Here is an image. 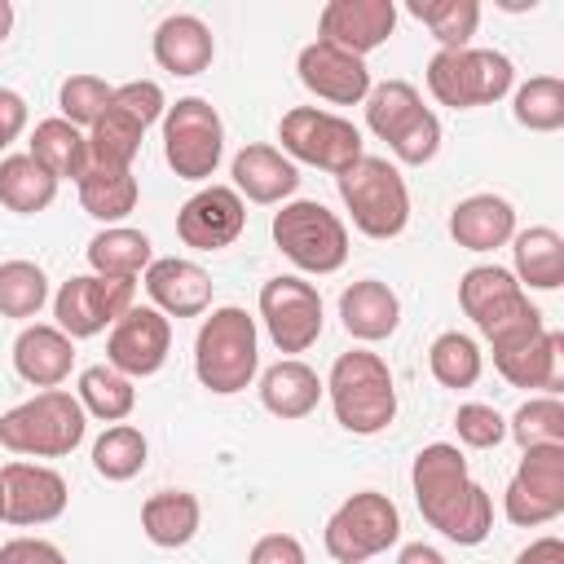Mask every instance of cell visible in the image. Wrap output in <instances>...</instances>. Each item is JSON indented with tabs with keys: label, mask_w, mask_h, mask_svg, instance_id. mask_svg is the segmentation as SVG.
<instances>
[{
	"label": "cell",
	"mask_w": 564,
	"mask_h": 564,
	"mask_svg": "<svg viewBox=\"0 0 564 564\" xmlns=\"http://www.w3.org/2000/svg\"><path fill=\"white\" fill-rule=\"evenodd\" d=\"M366 128L379 141H388L397 163H410V167L432 163L436 150H441V119L423 106L419 88L405 84V79L370 84V93H366Z\"/></svg>",
	"instance_id": "8992f818"
},
{
	"label": "cell",
	"mask_w": 564,
	"mask_h": 564,
	"mask_svg": "<svg viewBox=\"0 0 564 564\" xmlns=\"http://www.w3.org/2000/svg\"><path fill=\"white\" fill-rule=\"evenodd\" d=\"M397 564H449V560L436 546H427V542H405L397 551Z\"/></svg>",
	"instance_id": "681fc988"
},
{
	"label": "cell",
	"mask_w": 564,
	"mask_h": 564,
	"mask_svg": "<svg viewBox=\"0 0 564 564\" xmlns=\"http://www.w3.org/2000/svg\"><path fill=\"white\" fill-rule=\"evenodd\" d=\"M295 70H300V84L313 97L330 101V106H357L370 93V66H366V57H352V53L326 44V40L304 44L300 57H295Z\"/></svg>",
	"instance_id": "ffe728a7"
},
{
	"label": "cell",
	"mask_w": 564,
	"mask_h": 564,
	"mask_svg": "<svg viewBox=\"0 0 564 564\" xmlns=\"http://www.w3.org/2000/svg\"><path fill=\"white\" fill-rule=\"evenodd\" d=\"M145 458H150V441L132 423H110L97 436V445H93V471L106 476V480H115V485L119 480H132L145 467Z\"/></svg>",
	"instance_id": "f35d334b"
},
{
	"label": "cell",
	"mask_w": 564,
	"mask_h": 564,
	"mask_svg": "<svg viewBox=\"0 0 564 564\" xmlns=\"http://www.w3.org/2000/svg\"><path fill=\"white\" fill-rule=\"evenodd\" d=\"M154 62L167 70V75H203L216 57V35L212 26L198 18V13H167L159 26H154Z\"/></svg>",
	"instance_id": "484cf974"
},
{
	"label": "cell",
	"mask_w": 564,
	"mask_h": 564,
	"mask_svg": "<svg viewBox=\"0 0 564 564\" xmlns=\"http://www.w3.org/2000/svg\"><path fill=\"white\" fill-rule=\"evenodd\" d=\"M260 322L278 352H308L322 339V295L295 273H278L260 286Z\"/></svg>",
	"instance_id": "2e32d148"
},
{
	"label": "cell",
	"mask_w": 564,
	"mask_h": 564,
	"mask_svg": "<svg viewBox=\"0 0 564 564\" xmlns=\"http://www.w3.org/2000/svg\"><path fill=\"white\" fill-rule=\"evenodd\" d=\"M132 295H137V282H128V278L75 273L53 295V317H57L53 326L66 330L70 339H93L132 308Z\"/></svg>",
	"instance_id": "9a60e30c"
},
{
	"label": "cell",
	"mask_w": 564,
	"mask_h": 564,
	"mask_svg": "<svg viewBox=\"0 0 564 564\" xmlns=\"http://www.w3.org/2000/svg\"><path fill=\"white\" fill-rule=\"evenodd\" d=\"M48 304V278L35 260H4L0 264V317L26 322Z\"/></svg>",
	"instance_id": "60d3db41"
},
{
	"label": "cell",
	"mask_w": 564,
	"mask_h": 564,
	"mask_svg": "<svg viewBox=\"0 0 564 564\" xmlns=\"http://www.w3.org/2000/svg\"><path fill=\"white\" fill-rule=\"evenodd\" d=\"M454 427H458V441L467 449H494L507 441V419L485 401H463L454 414Z\"/></svg>",
	"instance_id": "ee69618b"
},
{
	"label": "cell",
	"mask_w": 564,
	"mask_h": 564,
	"mask_svg": "<svg viewBox=\"0 0 564 564\" xmlns=\"http://www.w3.org/2000/svg\"><path fill=\"white\" fill-rule=\"evenodd\" d=\"M511 115L529 132H560L564 128V79L560 75H533L516 88Z\"/></svg>",
	"instance_id": "ab89813d"
},
{
	"label": "cell",
	"mask_w": 564,
	"mask_h": 564,
	"mask_svg": "<svg viewBox=\"0 0 564 564\" xmlns=\"http://www.w3.org/2000/svg\"><path fill=\"white\" fill-rule=\"evenodd\" d=\"M516 564H564V542H560L555 533H546V538L529 542V546L516 555Z\"/></svg>",
	"instance_id": "c3c4849f"
},
{
	"label": "cell",
	"mask_w": 564,
	"mask_h": 564,
	"mask_svg": "<svg viewBox=\"0 0 564 564\" xmlns=\"http://www.w3.org/2000/svg\"><path fill=\"white\" fill-rule=\"evenodd\" d=\"M9 31H13V4H9V0H0V44L9 40Z\"/></svg>",
	"instance_id": "f907efd6"
},
{
	"label": "cell",
	"mask_w": 564,
	"mask_h": 564,
	"mask_svg": "<svg viewBox=\"0 0 564 564\" xmlns=\"http://www.w3.org/2000/svg\"><path fill=\"white\" fill-rule=\"evenodd\" d=\"M427 370H432V379L441 383V388H471L476 379H480V370H485V352H480V344L471 339V335H463V330H441L436 339H432V348H427Z\"/></svg>",
	"instance_id": "74e56055"
},
{
	"label": "cell",
	"mask_w": 564,
	"mask_h": 564,
	"mask_svg": "<svg viewBox=\"0 0 564 564\" xmlns=\"http://www.w3.org/2000/svg\"><path fill=\"white\" fill-rule=\"evenodd\" d=\"M247 564H308V555H304L300 538H291V533H264L247 551Z\"/></svg>",
	"instance_id": "f6af8a7d"
},
{
	"label": "cell",
	"mask_w": 564,
	"mask_h": 564,
	"mask_svg": "<svg viewBox=\"0 0 564 564\" xmlns=\"http://www.w3.org/2000/svg\"><path fill=\"white\" fill-rule=\"evenodd\" d=\"M57 198V181L31 159V154H4L0 159V203L18 216H35L44 207H53Z\"/></svg>",
	"instance_id": "e575fe53"
},
{
	"label": "cell",
	"mask_w": 564,
	"mask_h": 564,
	"mask_svg": "<svg viewBox=\"0 0 564 564\" xmlns=\"http://www.w3.org/2000/svg\"><path fill=\"white\" fill-rule=\"evenodd\" d=\"M410 18H419L441 48H471V35L480 26L476 0H405Z\"/></svg>",
	"instance_id": "8d00e7d4"
},
{
	"label": "cell",
	"mask_w": 564,
	"mask_h": 564,
	"mask_svg": "<svg viewBox=\"0 0 564 564\" xmlns=\"http://www.w3.org/2000/svg\"><path fill=\"white\" fill-rule=\"evenodd\" d=\"M278 141H282V154L291 163H308V167H322L330 176H339L344 167H352L366 154L361 128L348 123L344 115L322 110V106L286 110L278 123Z\"/></svg>",
	"instance_id": "4fadbf2b"
},
{
	"label": "cell",
	"mask_w": 564,
	"mask_h": 564,
	"mask_svg": "<svg viewBox=\"0 0 564 564\" xmlns=\"http://www.w3.org/2000/svg\"><path fill=\"white\" fill-rule=\"evenodd\" d=\"M229 176H234V189L238 198L247 203H260V207H273L282 198H291L300 189V167L269 141H251L234 154L229 163Z\"/></svg>",
	"instance_id": "d4e9b609"
},
{
	"label": "cell",
	"mask_w": 564,
	"mask_h": 564,
	"mask_svg": "<svg viewBox=\"0 0 564 564\" xmlns=\"http://www.w3.org/2000/svg\"><path fill=\"white\" fill-rule=\"evenodd\" d=\"M198 524H203V502L189 489H159L141 502V533L163 551L189 546Z\"/></svg>",
	"instance_id": "f546056e"
},
{
	"label": "cell",
	"mask_w": 564,
	"mask_h": 564,
	"mask_svg": "<svg viewBox=\"0 0 564 564\" xmlns=\"http://www.w3.org/2000/svg\"><path fill=\"white\" fill-rule=\"evenodd\" d=\"M502 511L520 529H538L564 516V445L520 449V467L502 489Z\"/></svg>",
	"instance_id": "5bb4252c"
},
{
	"label": "cell",
	"mask_w": 564,
	"mask_h": 564,
	"mask_svg": "<svg viewBox=\"0 0 564 564\" xmlns=\"http://www.w3.org/2000/svg\"><path fill=\"white\" fill-rule=\"evenodd\" d=\"M507 436L520 449L533 445H564V401L560 397H529L511 419H507Z\"/></svg>",
	"instance_id": "b9f144b4"
},
{
	"label": "cell",
	"mask_w": 564,
	"mask_h": 564,
	"mask_svg": "<svg viewBox=\"0 0 564 564\" xmlns=\"http://www.w3.org/2000/svg\"><path fill=\"white\" fill-rule=\"evenodd\" d=\"M167 110V97L154 79H128L110 93L101 119L88 128V163H110V167H132L141 154V137L150 123H159Z\"/></svg>",
	"instance_id": "9c48e42d"
},
{
	"label": "cell",
	"mask_w": 564,
	"mask_h": 564,
	"mask_svg": "<svg viewBox=\"0 0 564 564\" xmlns=\"http://www.w3.org/2000/svg\"><path fill=\"white\" fill-rule=\"evenodd\" d=\"M242 225H247V203L238 198L234 185H203L176 212V234L194 251H220L238 242Z\"/></svg>",
	"instance_id": "d6986e66"
},
{
	"label": "cell",
	"mask_w": 564,
	"mask_h": 564,
	"mask_svg": "<svg viewBox=\"0 0 564 564\" xmlns=\"http://www.w3.org/2000/svg\"><path fill=\"white\" fill-rule=\"evenodd\" d=\"M0 494H4V524H22V529L53 524L70 502L62 471L26 458L0 467Z\"/></svg>",
	"instance_id": "ac0fdd59"
},
{
	"label": "cell",
	"mask_w": 564,
	"mask_h": 564,
	"mask_svg": "<svg viewBox=\"0 0 564 564\" xmlns=\"http://www.w3.org/2000/svg\"><path fill=\"white\" fill-rule=\"evenodd\" d=\"M494 370L511 388H538L542 397H560L564 388V335L542 326L538 335L494 348Z\"/></svg>",
	"instance_id": "7402d4cb"
},
{
	"label": "cell",
	"mask_w": 564,
	"mask_h": 564,
	"mask_svg": "<svg viewBox=\"0 0 564 564\" xmlns=\"http://www.w3.org/2000/svg\"><path fill=\"white\" fill-rule=\"evenodd\" d=\"M449 238L463 251H498L516 238V207L502 194H467L449 212Z\"/></svg>",
	"instance_id": "4316f807"
},
{
	"label": "cell",
	"mask_w": 564,
	"mask_h": 564,
	"mask_svg": "<svg viewBox=\"0 0 564 564\" xmlns=\"http://www.w3.org/2000/svg\"><path fill=\"white\" fill-rule=\"evenodd\" d=\"M397 538H401V511L379 489H361V494L344 498L322 529L326 555L335 564H366V560L383 555L388 546H397Z\"/></svg>",
	"instance_id": "8fae6325"
},
{
	"label": "cell",
	"mask_w": 564,
	"mask_h": 564,
	"mask_svg": "<svg viewBox=\"0 0 564 564\" xmlns=\"http://www.w3.org/2000/svg\"><path fill=\"white\" fill-rule=\"evenodd\" d=\"M141 282H145L150 304L163 317H203L212 308V273L194 260H181V256L150 260Z\"/></svg>",
	"instance_id": "603a6c76"
},
{
	"label": "cell",
	"mask_w": 564,
	"mask_h": 564,
	"mask_svg": "<svg viewBox=\"0 0 564 564\" xmlns=\"http://www.w3.org/2000/svg\"><path fill=\"white\" fill-rule=\"evenodd\" d=\"M410 489L419 516L458 546H480L494 533V498L480 480H471L467 458L449 441H432L410 463Z\"/></svg>",
	"instance_id": "6da1fadb"
},
{
	"label": "cell",
	"mask_w": 564,
	"mask_h": 564,
	"mask_svg": "<svg viewBox=\"0 0 564 564\" xmlns=\"http://www.w3.org/2000/svg\"><path fill=\"white\" fill-rule=\"evenodd\" d=\"M110 84L101 79V75H66L62 79V88H57V106H62V119L66 123H75L79 132L84 128H93L97 119H101V110H106V101H110Z\"/></svg>",
	"instance_id": "7bdbcfd3"
},
{
	"label": "cell",
	"mask_w": 564,
	"mask_h": 564,
	"mask_svg": "<svg viewBox=\"0 0 564 564\" xmlns=\"http://www.w3.org/2000/svg\"><path fill=\"white\" fill-rule=\"evenodd\" d=\"M84 414L101 419V423H123L137 410V388L128 375H119L115 366H84L79 370V388H75Z\"/></svg>",
	"instance_id": "d590c367"
},
{
	"label": "cell",
	"mask_w": 564,
	"mask_h": 564,
	"mask_svg": "<svg viewBox=\"0 0 564 564\" xmlns=\"http://www.w3.org/2000/svg\"><path fill=\"white\" fill-rule=\"evenodd\" d=\"M13 370L31 388H62L75 370V339L53 322H31L13 339Z\"/></svg>",
	"instance_id": "cb8c5ba5"
},
{
	"label": "cell",
	"mask_w": 564,
	"mask_h": 564,
	"mask_svg": "<svg viewBox=\"0 0 564 564\" xmlns=\"http://www.w3.org/2000/svg\"><path fill=\"white\" fill-rule=\"evenodd\" d=\"M339 185V198L352 216V225L375 238V242H388L397 234H405L410 225V189H405V176L397 172V163L379 159V154H361L352 167H344L335 176Z\"/></svg>",
	"instance_id": "52a82bcc"
},
{
	"label": "cell",
	"mask_w": 564,
	"mask_h": 564,
	"mask_svg": "<svg viewBox=\"0 0 564 564\" xmlns=\"http://www.w3.org/2000/svg\"><path fill=\"white\" fill-rule=\"evenodd\" d=\"M163 159L181 181H212L225 159V123L207 97H176L163 110Z\"/></svg>",
	"instance_id": "7c38bea8"
},
{
	"label": "cell",
	"mask_w": 564,
	"mask_h": 564,
	"mask_svg": "<svg viewBox=\"0 0 564 564\" xmlns=\"http://www.w3.org/2000/svg\"><path fill=\"white\" fill-rule=\"evenodd\" d=\"M326 397V383L317 379V370L300 357H282L260 375V405L273 419H308L317 410V401Z\"/></svg>",
	"instance_id": "f1b7e54d"
},
{
	"label": "cell",
	"mask_w": 564,
	"mask_h": 564,
	"mask_svg": "<svg viewBox=\"0 0 564 564\" xmlns=\"http://www.w3.org/2000/svg\"><path fill=\"white\" fill-rule=\"evenodd\" d=\"M75 189H79V207L101 225H119L141 198L132 167H110V163H88Z\"/></svg>",
	"instance_id": "1f68e13d"
},
{
	"label": "cell",
	"mask_w": 564,
	"mask_h": 564,
	"mask_svg": "<svg viewBox=\"0 0 564 564\" xmlns=\"http://www.w3.org/2000/svg\"><path fill=\"white\" fill-rule=\"evenodd\" d=\"M150 260H154L150 234H141L132 225H106L88 242V269L101 273V278H128V282H137V273H145Z\"/></svg>",
	"instance_id": "836d02e7"
},
{
	"label": "cell",
	"mask_w": 564,
	"mask_h": 564,
	"mask_svg": "<svg viewBox=\"0 0 564 564\" xmlns=\"http://www.w3.org/2000/svg\"><path fill=\"white\" fill-rule=\"evenodd\" d=\"M273 242L300 273H335L348 260V225L317 198H291L273 212Z\"/></svg>",
	"instance_id": "30bf717a"
},
{
	"label": "cell",
	"mask_w": 564,
	"mask_h": 564,
	"mask_svg": "<svg viewBox=\"0 0 564 564\" xmlns=\"http://www.w3.org/2000/svg\"><path fill=\"white\" fill-rule=\"evenodd\" d=\"M511 256H516L511 273L520 286H529V291H560L564 286V238L551 225L516 229Z\"/></svg>",
	"instance_id": "4dcf8cb0"
},
{
	"label": "cell",
	"mask_w": 564,
	"mask_h": 564,
	"mask_svg": "<svg viewBox=\"0 0 564 564\" xmlns=\"http://www.w3.org/2000/svg\"><path fill=\"white\" fill-rule=\"evenodd\" d=\"M84 432L88 414L66 388H44L0 414V445L22 458H62L84 441Z\"/></svg>",
	"instance_id": "5b68a950"
},
{
	"label": "cell",
	"mask_w": 564,
	"mask_h": 564,
	"mask_svg": "<svg viewBox=\"0 0 564 564\" xmlns=\"http://www.w3.org/2000/svg\"><path fill=\"white\" fill-rule=\"evenodd\" d=\"M0 564H66V555L48 538H9L0 546Z\"/></svg>",
	"instance_id": "bcb514c9"
},
{
	"label": "cell",
	"mask_w": 564,
	"mask_h": 564,
	"mask_svg": "<svg viewBox=\"0 0 564 564\" xmlns=\"http://www.w3.org/2000/svg\"><path fill=\"white\" fill-rule=\"evenodd\" d=\"M57 185L62 181H79L84 167H88V132H79L75 123H66L62 115L57 119H40L35 132H31V150H26Z\"/></svg>",
	"instance_id": "d6a6232c"
},
{
	"label": "cell",
	"mask_w": 564,
	"mask_h": 564,
	"mask_svg": "<svg viewBox=\"0 0 564 564\" xmlns=\"http://www.w3.org/2000/svg\"><path fill=\"white\" fill-rule=\"evenodd\" d=\"M392 26H397L392 0H330L317 13V40H326L352 57H366L379 44H388Z\"/></svg>",
	"instance_id": "44dd1931"
},
{
	"label": "cell",
	"mask_w": 564,
	"mask_h": 564,
	"mask_svg": "<svg viewBox=\"0 0 564 564\" xmlns=\"http://www.w3.org/2000/svg\"><path fill=\"white\" fill-rule=\"evenodd\" d=\"M167 352H172V317H163L154 304H132L106 335V366H115L128 379L159 375Z\"/></svg>",
	"instance_id": "e0dca14e"
},
{
	"label": "cell",
	"mask_w": 564,
	"mask_h": 564,
	"mask_svg": "<svg viewBox=\"0 0 564 564\" xmlns=\"http://www.w3.org/2000/svg\"><path fill=\"white\" fill-rule=\"evenodd\" d=\"M335 423L352 436H379L397 419V379L388 361L370 348H348L335 357L330 375L322 379Z\"/></svg>",
	"instance_id": "7a4b0ae2"
},
{
	"label": "cell",
	"mask_w": 564,
	"mask_h": 564,
	"mask_svg": "<svg viewBox=\"0 0 564 564\" xmlns=\"http://www.w3.org/2000/svg\"><path fill=\"white\" fill-rule=\"evenodd\" d=\"M458 304L471 317V326L489 339V348L520 344L546 326L542 308L529 300V291L516 282V273L502 264H471L458 278Z\"/></svg>",
	"instance_id": "277c9868"
},
{
	"label": "cell",
	"mask_w": 564,
	"mask_h": 564,
	"mask_svg": "<svg viewBox=\"0 0 564 564\" xmlns=\"http://www.w3.org/2000/svg\"><path fill=\"white\" fill-rule=\"evenodd\" d=\"M516 66L498 48H436L427 62V93L449 110L494 106L511 93Z\"/></svg>",
	"instance_id": "ba28073f"
},
{
	"label": "cell",
	"mask_w": 564,
	"mask_h": 564,
	"mask_svg": "<svg viewBox=\"0 0 564 564\" xmlns=\"http://www.w3.org/2000/svg\"><path fill=\"white\" fill-rule=\"evenodd\" d=\"M26 128V97L13 88H0V154L22 137Z\"/></svg>",
	"instance_id": "7dc6e473"
},
{
	"label": "cell",
	"mask_w": 564,
	"mask_h": 564,
	"mask_svg": "<svg viewBox=\"0 0 564 564\" xmlns=\"http://www.w3.org/2000/svg\"><path fill=\"white\" fill-rule=\"evenodd\" d=\"M0 520H4V494H0Z\"/></svg>",
	"instance_id": "816d5d0a"
},
{
	"label": "cell",
	"mask_w": 564,
	"mask_h": 564,
	"mask_svg": "<svg viewBox=\"0 0 564 564\" xmlns=\"http://www.w3.org/2000/svg\"><path fill=\"white\" fill-rule=\"evenodd\" d=\"M256 370H260L256 317L238 304L207 308V317L194 335V375H198V383L216 397H234V392L251 388Z\"/></svg>",
	"instance_id": "3957f363"
},
{
	"label": "cell",
	"mask_w": 564,
	"mask_h": 564,
	"mask_svg": "<svg viewBox=\"0 0 564 564\" xmlns=\"http://www.w3.org/2000/svg\"><path fill=\"white\" fill-rule=\"evenodd\" d=\"M339 322H344V330L352 339L379 344V339L397 335V326H401V300H397V291L388 282L361 278V282L344 286V295H339Z\"/></svg>",
	"instance_id": "83f0119b"
}]
</instances>
